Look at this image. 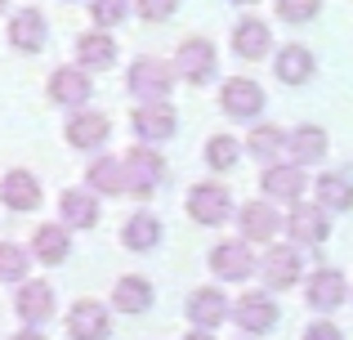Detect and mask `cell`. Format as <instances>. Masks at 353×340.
I'll return each mask as SVG.
<instances>
[{
	"mask_svg": "<svg viewBox=\"0 0 353 340\" xmlns=\"http://www.w3.org/2000/svg\"><path fill=\"white\" fill-rule=\"evenodd\" d=\"M18 318H23L27 327H36V323H50V314H54V287L50 282H23L18 287Z\"/></svg>",
	"mask_w": 353,
	"mask_h": 340,
	"instance_id": "cell-13",
	"label": "cell"
},
{
	"mask_svg": "<svg viewBox=\"0 0 353 340\" xmlns=\"http://www.w3.org/2000/svg\"><path fill=\"white\" fill-rule=\"evenodd\" d=\"M5 5H9V0H0V14H5Z\"/></svg>",
	"mask_w": 353,
	"mask_h": 340,
	"instance_id": "cell-41",
	"label": "cell"
},
{
	"mask_svg": "<svg viewBox=\"0 0 353 340\" xmlns=\"http://www.w3.org/2000/svg\"><path fill=\"white\" fill-rule=\"evenodd\" d=\"M32 251H36V260H41V264H63L72 255L68 228H63V224H41L32 233Z\"/></svg>",
	"mask_w": 353,
	"mask_h": 340,
	"instance_id": "cell-21",
	"label": "cell"
},
{
	"mask_svg": "<svg viewBox=\"0 0 353 340\" xmlns=\"http://www.w3.org/2000/svg\"><path fill=\"white\" fill-rule=\"evenodd\" d=\"M130 126H134V134L143 143H161L174 134V126H179V117H174L170 103H139L134 117H130Z\"/></svg>",
	"mask_w": 353,
	"mask_h": 340,
	"instance_id": "cell-5",
	"label": "cell"
},
{
	"mask_svg": "<svg viewBox=\"0 0 353 340\" xmlns=\"http://www.w3.org/2000/svg\"><path fill=\"white\" fill-rule=\"evenodd\" d=\"M174 77H183L188 86H206V81L215 77V45L201 41V36L183 41L179 50H174Z\"/></svg>",
	"mask_w": 353,
	"mask_h": 340,
	"instance_id": "cell-3",
	"label": "cell"
},
{
	"mask_svg": "<svg viewBox=\"0 0 353 340\" xmlns=\"http://www.w3.org/2000/svg\"><path fill=\"white\" fill-rule=\"evenodd\" d=\"M0 201L9 210H36L41 206V179L32 170H9L0 179Z\"/></svg>",
	"mask_w": 353,
	"mask_h": 340,
	"instance_id": "cell-10",
	"label": "cell"
},
{
	"mask_svg": "<svg viewBox=\"0 0 353 340\" xmlns=\"http://www.w3.org/2000/svg\"><path fill=\"white\" fill-rule=\"evenodd\" d=\"M282 143H286V134L277 130V126H255V130H250V152H255L259 161H273Z\"/></svg>",
	"mask_w": 353,
	"mask_h": 340,
	"instance_id": "cell-33",
	"label": "cell"
},
{
	"mask_svg": "<svg viewBox=\"0 0 353 340\" xmlns=\"http://www.w3.org/2000/svg\"><path fill=\"white\" fill-rule=\"evenodd\" d=\"M286 148H291L295 166H304V161L327 157V134H322L318 126H300V130H291V134H286Z\"/></svg>",
	"mask_w": 353,
	"mask_h": 340,
	"instance_id": "cell-28",
	"label": "cell"
},
{
	"mask_svg": "<svg viewBox=\"0 0 353 340\" xmlns=\"http://www.w3.org/2000/svg\"><path fill=\"white\" fill-rule=\"evenodd\" d=\"M268 27L259 23V18H241V23L233 27V50H237V59H264L268 54Z\"/></svg>",
	"mask_w": 353,
	"mask_h": 340,
	"instance_id": "cell-26",
	"label": "cell"
},
{
	"mask_svg": "<svg viewBox=\"0 0 353 340\" xmlns=\"http://www.w3.org/2000/svg\"><path fill=\"white\" fill-rule=\"evenodd\" d=\"M27 278V251L18 242H0V282H23Z\"/></svg>",
	"mask_w": 353,
	"mask_h": 340,
	"instance_id": "cell-32",
	"label": "cell"
},
{
	"mask_svg": "<svg viewBox=\"0 0 353 340\" xmlns=\"http://www.w3.org/2000/svg\"><path fill=\"white\" fill-rule=\"evenodd\" d=\"M121 161H125V183H130V192H134V197H148V192H157L165 183V161L157 157L148 143L130 148Z\"/></svg>",
	"mask_w": 353,
	"mask_h": 340,
	"instance_id": "cell-2",
	"label": "cell"
},
{
	"mask_svg": "<svg viewBox=\"0 0 353 340\" xmlns=\"http://www.w3.org/2000/svg\"><path fill=\"white\" fill-rule=\"evenodd\" d=\"M304 183H309V179H304L300 166H282V161H273V166L264 170V192L277 197V201H300Z\"/></svg>",
	"mask_w": 353,
	"mask_h": 340,
	"instance_id": "cell-22",
	"label": "cell"
},
{
	"mask_svg": "<svg viewBox=\"0 0 353 340\" xmlns=\"http://www.w3.org/2000/svg\"><path fill=\"white\" fill-rule=\"evenodd\" d=\"M125 86H130V94L143 99V103H165L170 90H174V68L161 63V59H134Z\"/></svg>",
	"mask_w": 353,
	"mask_h": 340,
	"instance_id": "cell-1",
	"label": "cell"
},
{
	"mask_svg": "<svg viewBox=\"0 0 353 340\" xmlns=\"http://www.w3.org/2000/svg\"><path fill=\"white\" fill-rule=\"evenodd\" d=\"M259 269H264L268 287L286 291V287H295V278H300V251H295V246H273V251L264 255Z\"/></svg>",
	"mask_w": 353,
	"mask_h": 340,
	"instance_id": "cell-17",
	"label": "cell"
},
{
	"mask_svg": "<svg viewBox=\"0 0 353 340\" xmlns=\"http://www.w3.org/2000/svg\"><path fill=\"white\" fill-rule=\"evenodd\" d=\"M112 305L121 309V314H148L152 309V287H148V278H121L117 291H112Z\"/></svg>",
	"mask_w": 353,
	"mask_h": 340,
	"instance_id": "cell-27",
	"label": "cell"
},
{
	"mask_svg": "<svg viewBox=\"0 0 353 340\" xmlns=\"http://www.w3.org/2000/svg\"><path fill=\"white\" fill-rule=\"evenodd\" d=\"M139 18H148V23H161V18H170L174 9H179V0H134Z\"/></svg>",
	"mask_w": 353,
	"mask_h": 340,
	"instance_id": "cell-36",
	"label": "cell"
},
{
	"mask_svg": "<svg viewBox=\"0 0 353 340\" xmlns=\"http://www.w3.org/2000/svg\"><path fill=\"white\" fill-rule=\"evenodd\" d=\"M273 72H277V81H286V86H304V81L313 77V54L304 50V45H282Z\"/></svg>",
	"mask_w": 353,
	"mask_h": 340,
	"instance_id": "cell-24",
	"label": "cell"
},
{
	"mask_svg": "<svg viewBox=\"0 0 353 340\" xmlns=\"http://www.w3.org/2000/svg\"><path fill=\"white\" fill-rule=\"evenodd\" d=\"M237 5H255V0H237Z\"/></svg>",
	"mask_w": 353,
	"mask_h": 340,
	"instance_id": "cell-40",
	"label": "cell"
},
{
	"mask_svg": "<svg viewBox=\"0 0 353 340\" xmlns=\"http://www.w3.org/2000/svg\"><path fill=\"white\" fill-rule=\"evenodd\" d=\"M219 99H224V112H228V117H241V121H255V117L264 112V90H259L250 77L224 81Z\"/></svg>",
	"mask_w": 353,
	"mask_h": 340,
	"instance_id": "cell-6",
	"label": "cell"
},
{
	"mask_svg": "<svg viewBox=\"0 0 353 340\" xmlns=\"http://www.w3.org/2000/svg\"><path fill=\"white\" fill-rule=\"evenodd\" d=\"M210 269H215V278L241 282V278H250V269H255V255L246 251V242H219L215 251H210Z\"/></svg>",
	"mask_w": 353,
	"mask_h": 340,
	"instance_id": "cell-12",
	"label": "cell"
},
{
	"mask_svg": "<svg viewBox=\"0 0 353 340\" xmlns=\"http://www.w3.org/2000/svg\"><path fill=\"white\" fill-rule=\"evenodd\" d=\"M121 237H125L130 251H152L157 242H161V224H157L148 210H139V215L125 219V228H121Z\"/></svg>",
	"mask_w": 353,
	"mask_h": 340,
	"instance_id": "cell-29",
	"label": "cell"
},
{
	"mask_svg": "<svg viewBox=\"0 0 353 340\" xmlns=\"http://www.w3.org/2000/svg\"><path fill=\"white\" fill-rule=\"evenodd\" d=\"M130 14V0H90V18H94V27L103 32V27H121Z\"/></svg>",
	"mask_w": 353,
	"mask_h": 340,
	"instance_id": "cell-34",
	"label": "cell"
},
{
	"mask_svg": "<svg viewBox=\"0 0 353 340\" xmlns=\"http://www.w3.org/2000/svg\"><path fill=\"white\" fill-rule=\"evenodd\" d=\"M45 41H50V27H45L41 9H18V14H9V45H14V50L36 54V50H45Z\"/></svg>",
	"mask_w": 353,
	"mask_h": 340,
	"instance_id": "cell-8",
	"label": "cell"
},
{
	"mask_svg": "<svg viewBox=\"0 0 353 340\" xmlns=\"http://www.w3.org/2000/svg\"><path fill=\"white\" fill-rule=\"evenodd\" d=\"M233 318H237L241 332H268V327L277 323V309H273V300H268L264 291H250V296L237 300Z\"/></svg>",
	"mask_w": 353,
	"mask_h": 340,
	"instance_id": "cell-19",
	"label": "cell"
},
{
	"mask_svg": "<svg viewBox=\"0 0 353 340\" xmlns=\"http://www.w3.org/2000/svg\"><path fill=\"white\" fill-rule=\"evenodd\" d=\"M50 99L54 103H63V108H85V99H90V77L81 68H59L50 77Z\"/></svg>",
	"mask_w": 353,
	"mask_h": 340,
	"instance_id": "cell-16",
	"label": "cell"
},
{
	"mask_svg": "<svg viewBox=\"0 0 353 340\" xmlns=\"http://www.w3.org/2000/svg\"><path fill=\"white\" fill-rule=\"evenodd\" d=\"M286 228H291V242H300V246L327 242V215H322V206H295Z\"/></svg>",
	"mask_w": 353,
	"mask_h": 340,
	"instance_id": "cell-20",
	"label": "cell"
},
{
	"mask_svg": "<svg viewBox=\"0 0 353 340\" xmlns=\"http://www.w3.org/2000/svg\"><path fill=\"white\" fill-rule=\"evenodd\" d=\"M112 332V318H108V309L99 305V300H77L68 314V336L72 340H108Z\"/></svg>",
	"mask_w": 353,
	"mask_h": 340,
	"instance_id": "cell-7",
	"label": "cell"
},
{
	"mask_svg": "<svg viewBox=\"0 0 353 340\" xmlns=\"http://www.w3.org/2000/svg\"><path fill=\"white\" fill-rule=\"evenodd\" d=\"M241 237L246 242H273L277 237V206H264V201H246L237 215Z\"/></svg>",
	"mask_w": 353,
	"mask_h": 340,
	"instance_id": "cell-18",
	"label": "cell"
},
{
	"mask_svg": "<svg viewBox=\"0 0 353 340\" xmlns=\"http://www.w3.org/2000/svg\"><path fill=\"white\" fill-rule=\"evenodd\" d=\"M14 340H45V336H41V332H36V327H27V332H18Z\"/></svg>",
	"mask_w": 353,
	"mask_h": 340,
	"instance_id": "cell-38",
	"label": "cell"
},
{
	"mask_svg": "<svg viewBox=\"0 0 353 340\" xmlns=\"http://www.w3.org/2000/svg\"><path fill=\"white\" fill-rule=\"evenodd\" d=\"M108 134H112V121H108L103 112H77L68 121V143L81 152H94L108 143Z\"/></svg>",
	"mask_w": 353,
	"mask_h": 340,
	"instance_id": "cell-9",
	"label": "cell"
},
{
	"mask_svg": "<svg viewBox=\"0 0 353 340\" xmlns=\"http://www.w3.org/2000/svg\"><path fill=\"white\" fill-rule=\"evenodd\" d=\"M77 63L81 72H108L117 63V41L108 32H85L77 41Z\"/></svg>",
	"mask_w": 353,
	"mask_h": 340,
	"instance_id": "cell-15",
	"label": "cell"
},
{
	"mask_svg": "<svg viewBox=\"0 0 353 340\" xmlns=\"http://www.w3.org/2000/svg\"><path fill=\"white\" fill-rule=\"evenodd\" d=\"M304 340H345V336H340V327H331V323H313L309 332H304Z\"/></svg>",
	"mask_w": 353,
	"mask_h": 340,
	"instance_id": "cell-37",
	"label": "cell"
},
{
	"mask_svg": "<svg viewBox=\"0 0 353 340\" xmlns=\"http://www.w3.org/2000/svg\"><path fill=\"white\" fill-rule=\"evenodd\" d=\"M188 215L197 219V224H224V219L233 215V197H228L224 183H197V188L188 192Z\"/></svg>",
	"mask_w": 353,
	"mask_h": 340,
	"instance_id": "cell-4",
	"label": "cell"
},
{
	"mask_svg": "<svg viewBox=\"0 0 353 340\" xmlns=\"http://www.w3.org/2000/svg\"><path fill=\"white\" fill-rule=\"evenodd\" d=\"M318 9L322 0H277V18H286V23H309Z\"/></svg>",
	"mask_w": 353,
	"mask_h": 340,
	"instance_id": "cell-35",
	"label": "cell"
},
{
	"mask_svg": "<svg viewBox=\"0 0 353 340\" xmlns=\"http://www.w3.org/2000/svg\"><path fill=\"white\" fill-rule=\"evenodd\" d=\"M318 206L349 210L353 206V183L345 179V174H322V179H318Z\"/></svg>",
	"mask_w": 353,
	"mask_h": 340,
	"instance_id": "cell-30",
	"label": "cell"
},
{
	"mask_svg": "<svg viewBox=\"0 0 353 340\" xmlns=\"http://www.w3.org/2000/svg\"><path fill=\"white\" fill-rule=\"evenodd\" d=\"M188 340H210V332H188Z\"/></svg>",
	"mask_w": 353,
	"mask_h": 340,
	"instance_id": "cell-39",
	"label": "cell"
},
{
	"mask_svg": "<svg viewBox=\"0 0 353 340\" xmlns=\"http://www.w3.org/2000/svg\"><path fill=\"white\" fill-rule=\"evenodd\" d=\"M59 210H63V224H68V228H94L99 224V201H94V192L68 188L59 197Z\"/></svg>",
	"mask_w": 353,
	"mask_h": 340,
	"instance_id": "cell-23",
	"label": "cell"
},
{
	"mask_svg": "<svg viewBox=\"0 0 353 340\" xmlns=\"http://www.w3.org/2000/svg\"><path fill=\"white\" fill-rule=\"evenodd\" d=\"M241 157V143L233 139V134H215V139L206 143V161L210 170H233V161Z\"/></svg>",
	"mask_w": 353,
	"mask_h": 340,
	"instance_id": "cell-31",
	"label": "cell"
},
{
	"mask_svg": "<svg viewBox=\"0 0 353 340\" xmlns=\"http://www.w3.org/2000/svg\"><path fill=\"white\" fill-rule=\"evenodd\" d=\"M345 296H349V287H345V278H340L336 269H318L309 278V287H304V300H309V309H318V314L336 309Z\"/></svg>",
	"mask_w": 353,
	"mask_h": 340,
	"instance_id": "cell-14",
	"label": "cell"
},
{
	"mask_svg": "<svg viewBox=\"0 0 353 340\" xmlns=\"http://www.w3.org/2000/svg\"><path fill=\"white\" fill-rule=\"evenodd\" d=\"M188 318H192V327L197 332H210V327H219L228 318V300H224V291H215V287H197L188 296Z\"/></svg>",
	"mask_w": 353,
	"mask_h": 340,
	"instance_id": "cell-11",
	"label": "cell"
},
{
	"mask_svg": "<svg viewBox=\"0 0 353 340\" xmlns=\"http://www.w3.org/2000/svg\"><path fill=\"white\" fill-rule=\"evenodd\" d=\"M85 179H90V188L103 192V197H112V192H130V183H125V161H121V157H99L94 166L85 170Z\"/></svg>",
	"mask_w": 353,
	"mask_h": 340,
	"instance_id": "cell-25",
	"label": "cell"
}]
</instances>
